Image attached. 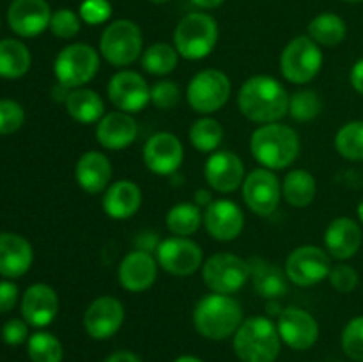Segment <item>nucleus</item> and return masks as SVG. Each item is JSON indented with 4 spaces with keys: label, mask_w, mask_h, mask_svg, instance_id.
<instances>
[{
    "label": "nucleus",
    "mask_w": 363,
    "mask_h": 362,
    "mask_svg": "<svg viewBox=\"0 0 363 362\" xmlns=\"http://www.w3.org/2000/svg\"><path fill=\"white\" fill-rule=\"evenodd\" d=\"M238 106L248 121L255 124L279 123L287 116L289 92L282 82L269 75H254L241 84Z\"/></svg>",
    "instance_id": "obj_1"
},
{
    "label": "nucleus",
    "mask_w": 363,
    "mask_h": 362,
    "mask_svg": "<svg viewBox=\"0 0 363 362\" xmlns=\"http://www.w3.org/2000/svg\"><path fill=\"white\" fill-rule=\"evenodd\" d=\"M300 135L282 121L259 124L250 135V153L255 162L264 169L286 170L300 158Z\"/></svg>",
    "instance_id": "obj_2"
},
{
    "label": "nucleus",
    "mask_w": 363,
    "mask_h": 362,
    "mask_svg": "<svg viewBox=\"0 0 363 362\" xmlns=\"http://www.w3.org/2000/svg\"><path fill=\"white\" fill-rule=\"evenodd\" d=\"M243 307L233 295L211 293L195 304L191 322L197 334L209 341H225L236 334L243 323Z\"/></svg>",
    "instance_id": "obj_3"
},
{
    "label": "nucleus",
    "mask_w": 363,
    "mask_h": 362,
    "mask_svg": "<svg viewBox=\"0 0 363 362\" xmlns=\"http://www.w3.org/2000/svg\"><path fill=\"white\" fill-rule=\"evenodd\" d=\"M233 350L241 362H275L282 350L277 323L268 316L245 318L233 336Z\"/></svg>",
    "instance_id": "obj_4"
},
{
    "label": "nucleus",
    "mask_w": 363,
    "mask_h": 362,
    "mask_svg": "<svg viewBox=\"0 0 363 362\" xmlns=\"http://www.w3.org/2000/svg\"><path fill=\"white\" fill-rule=\"evenodd\" d=\"M144 53V32L140 25L128 18L110 21L99 38V55L113 67L131 66Z\"/></svg>",
    "instance_id": "obj_5"
},
{
    "label": "nucleus",
    "mask_w": 363,
    "mask_h": 362,
    "mask_svg": "<svg viewBox=\"0 0 363 362\" xmlns=\"http://www.w3.org/2000/svg\"><path fill=\"white\" fill-rule=\"evenodd\" d=\"M220 38L215 18L202 11L181 18L174 31V46L186 60H202L211 55Z\"/></svg>",
    "instance_id": "obj_6"
},
{
    "label": "nucleus",
    "mask_w": 363,
    "mask_h": 362,
    "mask_svg": "<svg viewBox=\"0 0 363 362\" xmlns=\"http://www.w3.org/2000/svg\"><path fill=\"white\" fill-rule=\"evenodd\" d=\"M233 94V82L225 71L218 67H206L197 71L186 85V102L194 112L213 116L220 112Z\"/></svg>",
    "instance_id": "obj_7"
},
{
    "label": "nucleus",
    "mask_w": 363,
    "mask_h": 362,
    "mask_svg": "<svg viewBox=\"0 0 363 362\" xmlns=\"http://www.w3.org/2000/svg\"><path fill=\"white\" fill-rule=\"evenodd\" d=\"M99 66H101V55L94 46L87 43H69L55 57L53 75L57 84L71 91L91 84L98 75Z\"/></svg>",
    "instance_id": "obj_8"
},
{
    "label": "nucleus",
    "mask_w": 363,
    "mask_h": 362,
    "mask_svg": "<svg viewBox=\"0 0 363 362\" xmlns=\"http://www.w3.org/2000/svg\"><path fill=\"white\" fill-rule=\"evenodd\" d=\"M325 55L323 48L307 34L296 35L284 46L280 53V73L293 85H307L321 73Z\"/></svg>",
    "instance_id": "obj_9"
},
{
    "label": "nucleus",
    "mask_w": 363,
    "mask_h": 362,
    "mask_svg": "<svg viewBox=\"0 0 363 362\" xmlns=\"http://www.w3.org/2000/svg\"><path fill=\"white\" fill-rule=\"evenodd\" d=\"M201 273L206 287L211 293L234 295L250 283V259H245L233 252H216L204 259Z\"/></svg>",
    "instance_id": "obj_10"
},
{
    "label": "nucleus",
    "mask_w": 363,
    "mask_h": 362,
    "mask_svg": "<svg viewBox=\"0 0 363 362\" xmlns=\"http://www.w3.org/2000/svg\"><path fill=\"white\" fill-rule=\"evenodd\" d=\"M332 256L319 245H300L293 248L284 263L287 280L298 287H314L328 280Z\"/></svg>",
    "instance_id": "obj_11"
},
{
    "label": "nucleus",
    "mask_w": 363,
    "mask_h": 362,
    "mask_svg": "<svg viewBox=\"0 0 363 362\" xmlns=\"http://www.w3.org/2000/svg\"><path fill=\"white\" fill-rule=\"evenodd\" d=\"M156 261L163 272L174 277H190L204 265L202 247L191 238L172 236L163 238L156 247Z\"/></svg>",
    "instance_id": "obj_12"
},
{
    "label": "nucleus",
    "mask_w": 363,
    "mask_h": 362,
    "mask_svg": "<svg viewBox=\"0 0 363 362\" xmlns=\"http://www.w3.org/2000/svg\"><path fill=\"white\" fill-rule=\"evenodd\" d=\"M245 206L257 216H269L279 209L282 201V181L277 172L257 167L247 174L241 187Z\"/></svg>",
    "instance_id": "obj_13"
},
{
    "label": "nucleus",
    "mask_w": 363,
    "mask_h": 362,
    "mask_svg": "<svg viewBox=\"0 0 363 362\" xmlns=\"http://www.w3.org/2000/svg\"><path fill=\"white\" fill-rule=\"evenodd\" d=\"M106 96L113 109L135 116L151 105V85L138 71L124 67L110 77Z\"/></svg>",
    "instance_id": "obj_14"
},
{
    "label": "nucleus",
    "mask_w": 363,
    "mask_h": 362,
    "mask_svg": "<svg viewBox=\"0 0 363 362\" xmlns=\"http://www.w3.org/2000/svg\"><path fill=\"white\" fill-rule=\"evenodd\" d=\"M126 309L124 304L113 295H101L87 305L84 312V330L91 339H112L124 325Z\"/></svg>",
    "instance_id": "obj_15"
},
{
    "label": "nucleus",
    "mask_w": 363,
    "mask_h": 362,
    "mask_svg": "<svg viewBox=\"0 0 363 362\" xmlns=\"http://www.w3.org/2000/svg\"><path fill=\"white\" fill-rule=\"evenodd\" d=\"M142 160L149 172L156 176H174L184 162V146L176 133L158 131L145 141Z\"/></svg>",
    "instance_id": "obj_16"
},
{
    "label": "nucleus",
    "mask_w": 363,
    "mask_h": 362,
    "mask_svg": "<svg viewBox=\"0 0 363 362\" xmlns=\"http://www.w3.org/2000/svg\"><path fill=\"white\" fill-rule=\"evenodd\" d=\"M282 344L296 351L311 350L319 339V323L314 314L298 305H287L275 319Z\"/></svg>",
    "instance_id": "obj_17"
},
{
    "label": "nucleus",
    "mask_w": 363,
    "mask_h": 362,
    "mask_svg": "<svg viewBox=\"0 0 363 362\" xmlns=\"http://www.w3.org/2000/svg\"><path fill=\"white\" fill-rule=\"evenodd\" d=\"M245 177H247V170H245L243 160L234 151L218 149L206 158L204 180L213 192L234 194L243 187Z\"/></svg>",
    "instance_id": "obj_18"
},
{
    "label": "nucleus",
    "mask_w": 363,
    "mask_h": 362,
    "mask_svg": "<svg viewBox=\"0 0 363 362\" xmlns=\"http://www.w3.org/2000/svg\"><path fill=\"white\" fill-rule=\"evenodd\" d=\"M158 261L152 252L144 248H133L128 252L117 268L119 286L128 293H144L155 286L158 279Z\"/></svg>",
    "instance_id": "obj_19"
},
{
    "label": "nucleus",
    "mask_w": 363,
    "mask_h": 362,
    "mask_svg": "<svg viewBox=\"0 0 363 362\" xmlns=\"http://www.w3.org/2000/svg\"><path fill=\"white\" fill-rule=\"evenodd\" d=\"M59 295L50 284L35 283L23 291L20 298L21 318L34 329H46L59 314Z\"/></svg>",
    "instance_id": "obj_20"
},
{
    "label": "nucleus",
    "mask_w": 363,
    "mask_h": 362,
    "mask_svg": "<svg viewBox=\"0 0 363 362\" xmlns=\"http://www.w3.org/2000/svg\"><path fill=\"white\" fill-rule=\"evenodd\" d=\"M204 227L213 240L234 241L245 229L243 209L230 199H215L204 208Z\"/></svg>",
    "instance_id": "obj_21"
},
{
    "label": "nucleus",
    "mask_w": 363,
    "mask_h": 362,
    "mask_svg": "<svg viewBox=\"0 0 363 362\" xmlns=\"http://www.w3.org/2000/svg\"><path fill=\"white\" fill-rule=\"evenodd\" d=\"M52 9L46 0H13L7 9V23L16 35L38 38L50 27Z\"/></svg>",
    "instance_id": "obj_22"
},
{
    "label": "nucleus",
    "mask_w": 363,
    "mask_h": 362,
    "mask_svg": "<svg viewBox=\"0 0 363 362\" xmlns=\"http://www.w3.org/2000/svg\"><path fill=\"white\" fill-rule=\"evenodd\" d=\"M323 241H325V248L332 256V259L347 261V259L354 258L362 248V224L351 216H335L326 226Z\"/></svg>",
    "instance_id": "obj_23"
},
{
    "label": "nucleus",
    "mask_w": 363,
    "mask_h": 362,
    "mask_svg": "<svg viewBox=\"0 0 363 362\" xmlns=\"http://www.w3.org/2000/svg\"><path fill=\"white\" fill-rule=\"evenodd\" d=\"M137 138L138 123L131 114L112 110L96 123V141L106 151H123Z\"/></svg>",
    "instance_id": "obj_24"
},
{
    "label": "nucleus",
    "mask_w": 363,
    "mask_h": 362,
    "mask_svg": "<svg viewBox=\"0 0 363 362\" xmlns=\"http://www.w3.org/2000/svg\"><path fill=\"white\" fill-rule=\"evenodd\" d=\"M113 167L108 156L98 149H89L74 165V180L80 190L89 195L103 194L112 183Z\"/></svg>",
    "instance_id": "obj_25"
},
{
    "label": "nucleus",
    "mask_w": 363,
    "mask_h": 362,
    "mask_svg": "<svg viewBox=\"0 0 363 362\" xmlns=\"http://www.w3.org/2000/svg\"><path fill=\"white\" fill-rule=\"evenodd\" d=\"M144 202L142 188L133 180H117L103 192V212L112 220H128L137 215Z\"/></svg>",
    "instance_id": "obj_26"
},
{
    "label": "nucleus",
    "mask_w": 363,
    "mask_h": 362,
    "mask_svg": "<svg viewBox=\"0 0 363 362\" xmlns=\"http://www.w3.org/2000/svg\"><path fill=\"white\" fill-rule=\"evenodd\" d=\"M34 263V248L25 236L9 231L0 233V275L20 279Z\"/></svg>",
    "instance_id": "obj_27"
},
{
    "label": "nucleus",
    "mask_w": 363,
    "mask_h": 362,
    "mask_svg": "<svg viewBox=\"0 0 363 362\" xmlns=\"http://www.w3.org/2000/svg\"><path fill=\"white\" fill-rule=\"evenodd\" d=\"M67 116L80 124H96L106 114L105 102L94 89H71L64 99Z\"/></svg>",
    "instance_id": "obj_28"
},
{
    "label": "nucleus",
    "mask_w": 363,
    "mask_h": 362,
    "mask_svg": "<svg viewBox=\"0 0 363 362\" xmlns=\"http://www.w3.org/2000/svg\"><path fill=\"white\" fill-rule=\"evenodd\" d=\"M252 266V283L254 290L257 291L259 297L264 300H280L287 293V280L284 268H279L277 265L266 263L264 259L255 258L250 259Z\"/></svg>",
    "instance_id": "obj_29"
},
{
    "label": "nucleus",
    "mask_w": 363,
    "mask_h": 362,
    "mask_svg": "<svg viewBox=\"0 0 363 362\" xmlns=\"http://www.w3.org/2000/svg\"><path fill=\"white\" fill-rule=\"evenodd\" d=\"M318 195V180L307 169H291L282 180V199L293 208H307Z\"/></svg>",
    "instance_id": "obj_30"
},
{
    "label": "nucleus",
    "mask_w": 363,
    "mask_h": 362,
    "mask_svg": "<svg viewBox=\"0 0 363 362\" xmlns=\"http://www.w3.org/2000/svg\"><path fill=\"white\" fill-rule=\"evenodd\" d=\"M32 53L20 39H0V77L16 80L30 71Z\"/></svg>",
    "instance_id": "obj_31"
},
{
    "label": "nucleus",
    "mask_w": 363,
    "mask_h": 362,
    "mask_svg": "<svg viewBox=\"0 0 363 362\" xmlns=\"http://www.w3.org/2000/svg\"><path fill=\"white\" fill-rule=\"evenodd\" d=\"M307 35L319 46L333 48L340 45L347 35V23L342 16L335 13H319L311 20L307 27Z\"/></svg>",
    "instance_id": "obj_32"
},
{
    "label": "nucleus",
    "mask_w": 363,
    "mask_h": 362,
    "mask_svg": "<svg viewBox=\"0 0 363 362\" xmlns=\"http://www.w3.org/2000/svg\"><path fill=\"white\" fill-rule=\"evenodd\" d=\"M165 226L172 236L190 238L204 226V212L195 202H177L167 212Z\"/></svg>",
    "instance_id": "obj_33"
},
{
    "label": "nucleus",
    "mask_w": 363,
    "mask_h": 362,
    "mask_svg": "<svg viewBox=\"0 0 363 362\" xmlns=\"http://www.w3.org/2000/svg\"><path fill=\"white\" fill-rule=\"evenodd\" d=\"M223 137H225V130H223L222 123L213 116H201L199 119H195L188 131L191 148L204 155L218 151Z\"/></svg>",
    "instance_id": "obj_34"
},
{
    "label": "nucleus",
    "mask_w": 363,
    "mask_h": 362,
    "mask_svg": "<svg viewBox=\"0 0 363 362\" xmlns=\"http://www.w3.org/2000/svg\"><path fill=\"white\" fill-rule=\"evenodd\" d=\"M181 55L177 53L176 46L169 43H155L147 46L140 57V66L151 77L163 78L174 73L179 64Z\"/></svg>",
    "instance_id": "obj_35"
},
{
    "label": "nucleus",
    "mask_w": 363,
    "mask_h": 362,
    "mask_svg": "<svg viewBox=\"0 0 363 362\" xmlns=\"http://www.w3.org/2000/svg\"><path fill=\"white\" fill-rule=\"evenodd\" d=\"M333 148L347 162H363V119L342 124L333 138Z\"/></svg>",
    "instance_id": "obj_36"
},
{
    "label": "nucleus",
    "mask_w": 363,
    "mask_h": 362,
    "mask_svg": "<svg viewBox=\"0 0 363 362\" xmlns=\"http://www.w3.org/2000/svg\"><path fill=\"white\" fill-rule=\"evenodd\" d=\"M27 353L32 362H62L64 346L59 337L46 330H38L27 341Z\"/></svg>",
    "instance_id": "obj_37"
},
{
    "label": "nucleus",
    "mask_w": 363,
    "mask_h": 362,
    "mask_svg": "<svg viewBox=\"0 0 363 362\" xmlns=\"http://www.w3.org/2000/svg\"><path fill=\"white\" fill-rule=\"evenodd\" d=\"M323 112V99L314 89H300L289 94L287 116L296 123H311Z\"/></svg>",
    "instance_id": "obj_38"
},
{
    "label": "nucleus",
    "mask_w": 363,
    "mask_h": 362,
    "mask_svg": "<svg viewBox=\"0 0 363 362\" xmlns=\"http://www.w3.org/2000/svg\"><path fill=\"white\" fill-rule=\"evenodd\" d=\"M340 346L347 358L354 362L363 361V316H354L344 325Z\"/></svg>",
    "instance_id": "obj_39"
},
{
    "label": "nucleus",
    "mask_w": 363,
    "mask_h": 362,
    "mask_svg": "<svg viewBox=\"0 0 363 362\" xmlns=\"http://www.w3.org/2000/svg\"><path fill=\"white\" fill-rule=\"evenodd\" d=\"M82 18L80 14L74 13L73 9H57L52 13L50 20V32L59 39H73L80 34L82 31Z\"/></svg>",
    "instance_id": "obj_40"
},
{
    "label": "nucleus",
    "mask_w": 363,
    "mask_h": 362,
    "mask_svg": "<svg viewBox=\"0 0 363 362\" xmlns=\"http://www.w3.org/2000/svg\"><path fill=\"white\" fill-rule=\"evenodd\" d=\"M181 103V87L174 80L162 78L151 85V105L158 110H174Z\"/></svg>",
    "instance_id": "obj_41"
},
{
    "label": "nucleus",
    "mask_w": 363,
    "mask_h": 362,
    "mask_svg": "<svg viewBox=\"0 0 363 362\" xmlns=\"http://www.w3.org/2000/svg\"><path fill=\"white\" fill-rule=\"evenodd\" d=\"M330 286L335 291L342 295L353 293L354 290L360 284V273L357 272V268L351 265H347L346 261H339L337 265L332 266L328 275Z\"/></svg>",
    "instance_id": "obj_42"
},
{
    "label": "nucleus",
    "mask_w": 363,
    "mask_h": 362,
    "mask_svg": "<svg viewBox=\"0 0 363 362\" xmlns=\"http://www.w3.org/2000/svg\"><path fill=\"white\" fill-rule=\"evenodd\" d=\"M25 123V110L14 99H0V135L16 133Z\"/></svg>",
    "instance_id": "obj_43"
},
{
    "label": "nucleus",
    "mask_w": 363,
    "mask_h": 362,
    "mask_svg": "<svg viewBox=\"0 0 363 362\" xmlns=\"http://www.w3.org/2000/svg\"><path fill=\"white\" fill-rule=\"evenodd\" d=\"M113 7L108 0H82L80 7H78V14H80L82 21L85 25H103L112 18Z\"/></svg>",
    "instance_id": "obj_44"
},
{
    "label": "nucleus",
    "mask_w": 363,
    "mask_h": 362,
    "mask_svg": "<svg viewBox=\"0 0 363 362\" xmlns=\"http://www.w3.org/2000/svg\"><path fill=\"white\" fill-rule=\"evenodd\" d=\"M28 323L23 318H13L2 327V341L9 346H20L28 341Z\"/></svg>",
    "instance_id": "obj_45"
},
{
    "label": "nucleus",
    "mask_w": 363,
    "mask_h": 362,
    "mask_svg": "<svg viewBox=\"0 0 363 362\" xmlns=\"http://www.w3.org/2000/svg\"><path fill=\"white\" fill-rule=\"evenodd\" d=\"M20 302V287L11 279L0 280V314L11 312Z\"/></svg>",
    "instance_id": "obj_46"
},
{
    "label": "nucleus",
    "mask_w": 363,
    "mask_h": 362,
    "mask_svg": "<svg viewBox=\"0 0 363 362\" xmlns=\"http://www.w3.org/2000/svg\"><path fill=\"white\" fill-rule=\"evenodd\" d=\"M350 84H351V87L358 92V94L363 96V57L362 59H358L357 62L351 66Z\"/></svg>",
    "instance_id": "obj_47"
},
{
    "label": "nucleus",
    "mask_w": 363,
    "mask_h": 362,
    "mask_svg": "<svg viewBox=\"0 0 363 362\" xmlns=\"http://www.w3.org/2000/svg\"><path fill=\"white\" fill-rule=\"evenodd\" d=\"M103 362H142V358L131 350H117L110 353Z\"/></svg>",
    "instance_id": "obj_48"
},
{
    "label": "nucleus",
    "mask_w": 363,
    "mask_h": 362,
    "mask_svg": "<svg viewBox=\"0 0 363 362\" xmlns=\"http://www.w3.org/2000/svg\"><path fill=\"white\" fill-rule=\"evenodd\" d=\"M211 188H199L197 192H195V195H194V202L195 204L199 206V208H208L209 204H211L213 201H215V199H213V195H211Z\"/></svg>",
    "instance_id": "obj_49"
},
{
    "label": "nucleus",
    "mask_w": 363,
    "mask_h": 362,
    "mask_svg": "<svg viewBox=\"0 0 363 362\" xmlns=\"http://www.w3.org/2000/svg\"><path fill=\"white\" fill-rule=\"evenodd\" d=\"M191 4H194L195 7H199V9H216V7L222 6L225 0H190Z\"/></svg>",
    "instance_id": "obj_50"
},
{
    "label": "nucleus",
    "mask_w": 363,
    "mask_h": 362,
    "mask_svg": "<svg viewBox=\"0 0 363 362\" xmlns=\"http://www.w3.org/2000/svg\"><path fill=\"white\" fill-rule=\"evenodd\" d=\"M174 362H204L197 355H179L177 358H174Z\"/></svg>",
    "instance_id": "obj_51"
},
{
    "label": "nucleus",
    "mask_w": 363,
    "mask_h": 362,
    "mask_svg": "<svg viewBox=\"0 0 363 362\" xmlns=\"http://www.w3.org/2000/svg\"><path fill=\"white\" fill-rule=\"evenodd\" d=\"M357 215H358V222L363 226V199L358 202V206H357Z\"/></svg>",
    "instance_id": "obj_52"
},
{
    "label": "nucleus",
    "mask_w": 363,
    "mask_h": 362,
    "mask_svg": "<svg viewBox=\"0 0 363 362\" xmlns=\"http://www.w3.org/2000/svg\"><path fill=\"white\" fill-rule=\"evenodd\" d=\"M151 4H155V6H162V4H167L169 0H149Z\"/></svg>",
    "instance_id": "obj_53"
},
{
    "label": "nucleus",
    "mask_w": 363,
    "mask_h": 362,
    "mask_svg": "<svg viewBox=\"0 0 363 362\" xmlns=\"http://www.w3.org/2000/svg\"><path fill=\"white\" fill-rule=\"evenodd\" d=\"M344 2H350V4H358V2H363V0H344Z\"/></svg>",
    "instance_id": "obj_54"
},
{
    "label": "nucleus",
    "mask_w": 363,
    "mask_h": 362,
    "mask_svg": "<svg viewBox=\"0 0 363 362\" xmlns=\"http://www.w3.org/2000/svg\"><path fill=\"white\" fill-rule=\"evenodd\" d=\"M362 362H363V361H362Z\"/></svg>",
    "instance_id": "obj_55"
}]
</instances>
